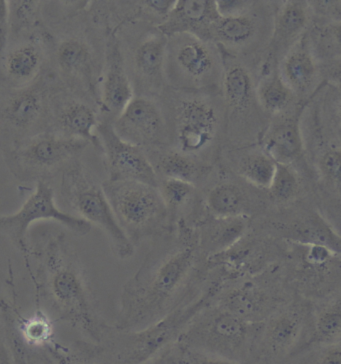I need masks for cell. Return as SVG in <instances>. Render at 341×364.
<instances>
[{"label":"cell","mask_w":341,"mask_h":364,"mask_svg":"<svg viewBox=\"0 0 341 364\" xmlns=\"http://www.w3.org/2000/svg\"><path fill=\"white\" fill-rule=\"evenodd\" d=\"M206 260L195 228L185 221L154 238L141 267L122 287L114 326L125 331L146 328L195 299L207 285Z\"/></svg>","instance_id":"1"},{"label":"cell","mask_w":341,"mask_h":364,"mask_svg":"<svg viewBox=\"0 0 341 364\" xmlns=\"http://www.w3.org/2000/svg\"><path fill=\"white\" fill-rule=\"evenodd\" d=\"M43 21L48 43L44 75L100 110L110 28L102 1L45 2Z\"/></svg>","instance_id":"2"},{"label":"cell","mask_w":341,"mask_h":364,"mask_svg":"<svg viewBox=\"0 0 341 364\" xmlns=\"http://www.w3.org/2000/svg\"><path fill=\"white\" fill-rule=\"evenodd\" d=\"M29 258L36 262L31 275L36 304L48 309L53 321L75 327L97 343L107 322L98 309L87 272L63 231L43 230L28 235Z\"/></svg>","instance_id":"3"},{"label":"cell","mask_w":341,"mask_h":364,"mask_svg":"<svg viewBox=\"0 0 341 364\" xmlns=\"http://www.w3.org/2000/svg\"><path fill=\"white\" fill-rule=\"evenodd\" d=\"M218 289L208 284L195 299L186 302L161 321L125 331L107 323L94 343V364H146L178 341L188 322L203 307L212 304Z\"/></svg>","instance_id":"4"},{"label":"cell","mask_w":341,"mask_h":364,"mask_svg":"<svg viewBox=\"0 0 341 364\" xmlns=\"http://www.w3.org/2000/svg\"><path fill=\"white\" fill-rule=\"evenodd\" d=\"M168 141L173 149L198 161L213 164L218 146L227 132L222 97L174 90L168 114Z\"/></svg>","instance_id":"5"},{"label":"cell","mask_w":341,"mask_h":364,"mask_svg":"<svg viewBox=\"0 0 341 364\" xmlns=\"http://www.w3.org/2000/svg\"><path fill=\"white\" fill-rule=\"evenodd\" d=\"M259 326L212 302L191 318L176 343L200 353L250 364Z\"/></svg>","instance_id":"6"},{"label":"cell","mask_w":341,"mask_h":364,"mask_svg":"<svg viewBox=\"0 0 341 364\" xmlns=\"http://www.w3.org/2000/svg\"><path fill=\"white\" fill-rule=\"evenodd\" d=\"M223 71L222 50L212 41L188 33L168 38L164 81L173 90L220 95Z\"/></svg>","instance_id":"7"},{"label":"cell","mask_w":341,"mask_h":364,"mask_svg":"<svg viewBox=\"0 0 341 364\" xmlns=\"http://www.w3.org/2000/svg\"><path fill=\"white\" fill-rule=\"evenodd\" d=\"M102 186L115 220L134 247L170 232L168 211L156 186L109 179Z\"/></svg>","instance_id":"8"},{"label":"cell","mask_w":341,"mask_h":364,"mask_svg":"<svg viewBox=\"0 0 341 364\" xmlns=\"http://www.w3.org/2000/svg\"><path fill=\"white\" fill-rule=\"evenodd\" d=\"M60 194L66 206L77 213L76 216L104 231L119 259H127L134 255L136 247L115 220L102 184L95 181L82 159L61 174Z\"/></svg>","instance_id":"9"},{"label":"cell","mask_w":341,"mask_h":364,"mask_svg":"<svg viewBox=\"0 0 341 364\" xmlns=\"http://www.w3.org/2000/svg\"><path fill=\"white\" fill-rule=\"evenodd\" d=\"M90 144L43 132L2 154L9 171L24 183L50 182L82 159Z\"/></svg>","instance_id":"10"},{"label":"cell","mask_w":341,"mask_h":364,"mask_svg":"<svg viewBox=\"0 0 341 364\" xmlns=\"http://www.w3.org/2000/svg\"><path fill=\"white\" fill-rule=\"evenodd\" d=\"M282 262L254 277L223 285L213 302L249 323L266 321L298 296L286 279Z\"/></svg>","instance_id":"11"},{"label":"cell","mask_w":341,"mask_h":364,"mask_svg":"<svg viewBox=\"0 0 341 364\" xmlns=\"http://www.w3.org/2000/svg\"><path fill=\"white\" fill-rule=\"evenodd\" d=\"M50 81L40 76L18 90L0 88V150L9 151L31 137L48 132Z\"/></svg>","instance_id":"12"},{"label":"cell","mask_w":341,"mask_h":364,"mask_svg":"<svg viewBox=\"0 0 341 364\" xmlns=\"http://www.w3.org/2000/svg\"><path fill=\"white\" fill-rule=\"evenodd\" d=\"M310 301L296 296L260 322L250 364H283L308 346Z\"/></svg>","instance_id":"13"},{"label":"cell","mask_w":341,"mask_h":364,"mask_svg":"<svg viewBox=\"0 0 341 364\" xmlns=\"http://www.w3.org/2000/svg\"><path fill=\"white\" fill-rule=\"evenodd\" d=\"M282 267L301 299L314 301L340 292L341 252L325 245L286 242Z\"/></svg>","instance_id":"14"},{"label":"cell","mask_w":341,"mask_h":364,"mask_svg":"<svg viewBox=\"0 0 341 364\" xmlns=\"http://www.w3.org/2000/svg\"><path fill=\"white\" fill-rule=\"evenodd\" d=\"M251 226L284 242L325 245L341 252L340 230L321 215L311 198L284 208H271L251 220Z\"/></svg>","instance_id":"15"},{"label":"cell","mask_w":341,"mask_h":364,"mask_svg":"<svg viewBox=\"0 0 341 364\" xmlns=\"http://www.w3.org/2000/svg\"><path fill=\"white\" fill-rule=\"evenodd\" d=\"M286 242L254 230L227 250L206 260L210 277L223 285L254 277L284 260Z\"/></svg>","instance_id":"16"},{"label":"cell","mask_w":341,"mask_h":364,"mask_svg":"<svg viewBox=\"0 0 341 364\" xmlns=\"http://www.w3.org/2000/svg\"><path fill=\"white\" fill-rule=\"evenodd\" d=\"M40 220L55 221L77 236L87 235L92 228L87 221L58 208L50 182H38L33 193L16 213L0 215V233L6 235L26 258L29 274L33 269L29 262L28 230L33 223Z\"/></svg>","instance_id":"17"},{"label":"cell","mask_w":341,"mask_h":364,"mask_svg":"<svg viewBox=\"0 0 341 364\" xmlns=\"http://www.w3.org/2000/svg\"><path fill=\"white\" fill-rule=\"evenodd\" d=\"M124 54L134 95L153 98L163 90L168 38L156 27L137 33L124 24L114 27Z\"/></svg>","instance_id":"18"},{"label":"cell","mask_w":341,"mask_h":364,"mask_svg":"<svg viewBox=\"0 0 341 364\" xmlns=\"http://www.w3.org/2000/svg\"><path fill=\"white\" fill-rule=\"evenodd\" d=\"M48 63L44 27L9 38L0 53V88L18 90L33 85L43 75Z\"/></svg>","instance_id":"19"},{"label":"cell","mask_w":341,"mask_h":364,"mask_svg":"<svg viewBox=\"0 0 341 364\" xmlns=\"http://www.w3.org/2000/svg\"><path fill=\"white\" fill-rule=\"evenodd\" d=\"M49 81L48 132L66 139L83 140L102 154L99 140L95 134L99 122V107Z\"/></svg>","instance_id":"20"},{"label":"cell","mask_w":341,"mask_h":364,"mask_svg":"<svg viewBox=\"0 0 341 364\" xmlns=\"http://www.w3.org/2000/svg\"><path fill=\"white\" fill-rule=\"evenodd\" d=\"M95 134L102 147L109 181L141 182L157 188L158 177L144 149L120 139L110 122L99 120Z\"/></svg>","instance_id":"21"},{"label":"cell","mask_w":341,"mask_h":364,"mask_svg":"<svg viewBox=\"0 0 341 364\" xmlns=\"http://www.w3.org/2000/svg\"><path fill=\"white\" fill-rule=\"evenodd\" d=\"M112 127L120 139L144 151L168 141L164 110L152 97L134 95Z\"/></svg>","instance_id":"22"},{"label":"cell","mask_w":341,"mask_h":364,"mask_svg":"<svg viewBox=\"0 0 341 364\" xmlns=\"http://www.w3.org/2000/svg\"><path fill=\"white\" fill-rule=\"evenodd\" d=\"M208 215L217 218H247L254 220L271 208L266 191L247 182L220 178L212 181L202 194Z\"/></svg>","instance_id":"23"},{"label":"cell","mask_w":341,"mask_h":364,"mask_svg":"<svg viewBox=\"0 0 341 364\" xmlns=\"http://www.w3.org/2000/svg\"><path fill=\"white\" fill-rule=\"evenodd\" d=\"M252 2L247 11L230 16H220L210 29V41L227 55L250 53L260 43L271 39L272 24L269 26L264 14Z\"/></svg>","instance_id":"24"},{"label":"cell","mask_w":341,"mask_h":364,"mask_svg":"<svg viewBox=\"0 0 341 364\" xmlns=\"http://www.w3.org/2000/svg\"><path fill=\"white\" fill-rule=\"evenodd\" d=\"M134 97L115 29L110 27L100 83L99 120L112 124Z\"/></svg>","instance_id":"25"},{"label":"cell","mask_w":341,"mask_h":364,"mask_svg":"<svg viewBox=\"0 0 341 364\" xmlns=\"http://www.w3.org/2000/svg\"><path fill=\"white\" fill-rule=\"evenodd\" d=\"M222 97L227 114V129L230 124H251L259 119L261 110L255 95V85L249 70L242 61L223 53Z\"/></svg>","instance_id":"26"},{"label":"cell","mask_w":341,"mask_h":364,"mask_svg":"<svg viewBox=\"0 0 341 364\" xmlns=\"http://www.w3.org/2000/svg\"><path fill=\"white\" fill-rule=\"evenodd\" d=\"M308 2L286 1L274 16L269 51L262 75L277 70L279 63L305 33L309 23Z\"/></svg>","instance_id":"27"},{"label":"cell","mask_w":341,"mask_h":364,"mask_svg":"<svg viewBox=\"0 0 341 364\" xmlns=\"http://www.w3.org/2000/svg\"><path fill=\"white\" fill-rule=\"evenodd\" d=\"M220 17L215 0H175L168 17L156 27L166 38L188 33L210 41V29Z\"/></svg>","instance_id":"28"},{"label":"cell","mask_w":341,"mask_h":364,"mask_svg":"<svg viewBox=\"0 0 341 364\" xmlns=\"http://www.w3.org/2000/svg\"><path fill=\"white\" fill-rule=\"evenodd\" d=\"M277 71L298 98L308 97L320 82V61L314 55L306 33L281 59Z\"/></svg>","instance_id":"29"},{"label":"cell","mask_w":341,"mask_h":364,"mask_svg":"<svg viewBox=\"0 0 341 364\" xmlns=\"http://www.w3.org/2000/svg\"><path fill=\"white\" fill-rule=\"evenodd\" d=\"M301 115V112L296 110L276 117V122L269 124L260 137L262 150L276 164L294 167V164L303 157Z\"/></svg>","instance_id":"30"},{"label":"cell","mask_w":341,"mask_h":364,"mask_svg":"<svg viewBox=\"0 0 341 364\" xmlns=\"http://www.w3.org/2000/svg\"><path fill=\"white\" fill-rule=\"evenodd\" d=\"M157 177L188 182L193 186L206 188L215 177L212 164L198 161L173 149L146 151Z\"/></svg>","instance_id":"31"},{"label":"cell","mask_w":341,"mask_h":364,"mask_svg":"<svg viewBox=\"0 0 341 364\" xmlns=\"http://www.w3.org/2000/svg\"><path fill=\"white\" fill-rule=\"evenodd\" d=\"M247 218H217L208 215L195 226L201 255L208 259L232 247L250 230Z\"/></svg>","instance_id":"32"},{"label":"cell","mask_w":341,"mask_h":364,"mask_svg":"<svg viewBox=\"0 0 341 364\" xmlns=\"http://www.w3.org/2000/svg\"><path fill=\"white\" fill-rule=\"evenodd\" d=\"M341 292L310 301V328L305 348L340 344Z\"/></svg>","instance_id":"33"},{"label":"cell","mask_w":341,"mask_h":364,"mask_svg":"<svg viewBox=\"0 0 341 364\" xmlns=\"http://www.w3.org/2000/svg\"><path fill=\"white\" fill-rule=\"evenodd\" d=\"M255 95L264 114L274 117L291 113L298 98L282 80L277 70L262 75L255 86Z\"/></svg>","instance_id":"34"},{"label":"cell","mask_w":341,"mask_h":364,"mask_svg":"<svg viewBox=\"0 0 341 364\" xmlns=\"http://www.w3.org/2000/svg\"><path fill=\"white\" fill-rule=\"evenodd\" d=\"M304 181L301 172L293 166L276 164V173L266 191L271 208H284L311 198L310 188Z\"/></svg>","instance_id":"35"},{"label":"cell","mask_w":341,"mask_h":364,"mask_svg":"<svg viewBox=\"0 0 341 364\" xmlns=\"http://www.w3.org/2000/svg\"><path fill=\"white\" fill-rule=\"evenodd\" d=\"M0 312L6 324L7 339L13 364H56L46 348L26 346L17 332L14 306L0 297Z\"/></svg>","instance_id":"36"},{"label":"cell","mask_w":341,"mask_h":364,"mask_svg":"<svg viewBox=\"0 0 341 364\" xmlns=\"http://www.w3.org/2000/svg\"><path fill=\"white\" fill-rule=\"evenodd\" d=\"M276 162L264 150L242 154L234 166V173L249 186L267 191L276 173Z\"/></svg>","instance_id":"37"},{"label":"cell","mask_w":341,"mask_h":364,"mask_svg":"<svg viewBox=\"0 0 341 364\" xmlns=\"http://www.w3.org/2000/svg\"><path fill=\"white\" fill-rule=\"evenodd\" d=\"M16 312V322L19 338L31 348H48L55 339L53 321L43 309H36L33 316H22L21 312Z\"/></svg>","instance_id":"38"},{"label":"cell","mask_w":341,"mask_h":364,"mask_svg":"<svg viewBox=\"0 0 341 364\" xmlns=\"http://www.w3.org/2000/svg\"><path fill=\"white\" fill-rule=\"evenodd\" d=\"M9 12V38L33 33L43 27V1L11 0Z\"/></svg>","instance_id":"39"},{"label":"cell","mask_w":341,"mask_h":364,"mask_svg":"<svg viewBox=\"0 0 341 364\" xmlns=\"http://www.w3.org/2000/svg\"><path fill=\"white\" fill-rule=\"evenodd\" d=\"M46 349L56 364H94V343L90 341H75L70 346L55 341Z\"/></svg>","instance_id":"40"},{"label":"cell","mask_w":341,"mask_h":364,"mask_svg":"<svg viewBox=\"0 0 341 364\" xmlns=\"http://www.w3.org/2000/svg\"><path fill=\"white\" fill-rule=\"evenodd\" d=\"M171 364H242L237 361L210 355L175 343L157 356Z\"/></svg>","instance_id":"41"},{"label":"cell","mask_w":341,"mask_h":364,"mask_svg":"<svg viewBox=\"0 0 341 364\" xmlns=\"http://www.w3.org/2000/svg\"><path fill=\"white\" fill-rule=\"evenodd\" d=\"M283 364H341V346H310L294 354Z\"/></svg>","instance_id":"42"},{"label":"cell","mask_w":341,"mask_h":364,"mask_svg":"<svg viewBox=\"0 0 341 364\" xmlns=\"http://www.w3.org/2000/svg\"><path fill=\"white\" fill-rule=\"evenodd\" d=\"M139 4V12L149 17H157L161 19L159 22L161 24L173 9L175 0H154V1H141Z\"/></svg>","instance_id":"43"},{"label":"cell","mask_w":341,"mask_h":364,"mask_svg":"<svg viewBox=\"0 0 341 364\" xmlns=\"http://www.w3.org/2000/svg\"><path fill=\"white\" fill-rule=\"evenodd\" d=\"M340 1H310L308 2V6L309 11L315 12L323 18L340 22Z\"/></svg>","instance_id":"44"},{"label":"cell","mask_w":341,"mask_h":364,"mask_svg":"<svg viewBox=\"0 0 341 364\" xmlns=\"http://www.w3.org/2000/svg\"><path fill=\"white\" fill-rule=\"evenodd\" d=\"M9 38V1L0 0V53L6 48Z\"/></svg>","instance_id":"45"},{"label":"cell","mask_w":341,"mask_h":364,"mask_svg":"<svg viewBox=\"0 0 341 364\" xmlns=\"http://www.w3.org/2000/svg\"><path fill=\"white\" fill-rule=\"evenodd\" d=\"M252 1H232V0H220L217 1L218 14L220 16H235V14H240V12L247 11Z\"/></svg>","instance_id":"46"},{"label":"cell","mask_w":341,"mask_h":364,"mask_svg":"<svg viewBox=\"0 0 341 364\" xmlns=\"http://www.w3.org/2000/svg\"><path fill=\"white\" fill-rule=\"evenodd\" d=\"M0 364H13L9 339H7L6 324L0 312Z\"/></svg>","instance_id":"47"},{"label":"cell","mask_w":341,"mask_h":364,"mask_svg":"<svg viewBox=\"0 0 341 364\" xmlns=\"http://www.w3.org/2000/svg\"><path fill=\"white\" fill-rule=\"evenodd\" d=\"M146 364H171L168 363V361L163 360L161 358H154L153 360H151V363Z\"/></svg>","instance_id":"48"}]
</instances>
